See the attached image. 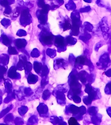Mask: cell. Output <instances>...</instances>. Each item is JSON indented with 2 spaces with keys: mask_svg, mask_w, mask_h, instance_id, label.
Segmentation results:
<instances>
[{
  "mask_svg": "<svg viewBox=\"0 0 111 125\" xmlns=\"http://www.w3.org/2000/svg\"><path fill=\"white\" fill-rule=\"evenodd\" d=\"M38 5L40 8H43V6L45 5V3H44V0H39L38 3Z\"/></svg>",
  "mask_w": 111,
  "mask_h": 125,
  "instance_id": "obj_14",
  "label": "cell"
},
{
  "mask_svg": "<svg viewBox=\"0 0 111 125\" xmlns=\"http://www.w3.org/2000/svg\"><path fill=\"white\" fill-rule=\"evenodd\" d=\"M8 76L11 78H15L17 76V73H16V68L15 67H13L12 68H11L9 71V73H8Z\"/></svg>",
  "mask_w": 111,
  "mask_h": 125,
  "instance_id": "obj_5",
  "label": "cell"
},
{
  "mask_svg": "<svg viewBox=\"0 0 111 125\" xmlns=\"http://www.w3.org/2000/svg\"><path fill=\"white\" fill-rule=\"evenodd\" d=\"M50 10V6L48 5H44L42 8V10L41 11V13H47L48 11Z\"/></svg>",
  "mask_w": 111,
  "mask_h": 125,
  "instance_id": "obj_7",
  "label": "cell"
},
{
  "mask_svg": "<svg viewBox=\"0 0 111 125\" xmlns=\"http://www.w3.org/2000/svg\"><path fill=\"white\" fill-rule=\"evenodd\" d=\"M106 89H108V91H106V94H111V84H109L106 85Z\"/></svg>",
  "mask_w": 111,
  "mask_h": 125,
  "instance_id": "obj_15",
  "label": "cell"
},
{
  "mask_svg": "<svg viewBox=\"0 0 111 125\" xmlns=\"http://www.w3.org/2000/svg\"><path fill=\"white\" fill-rule=\"evenodd\" d=\"M85 1H86V2H88V3H90L91 1V0H84Z\"/></svg>",
  "mask_w": 111,
  "mask_h": 125,
  "instance_id": "obj_18",
  "label": "cell"
},
{
  "mask_svg": "<svg viewBox=\"0 0 111 125\" xmlns=\"http://www.w3.org/2000/svg\"><path fill=\"white\" fill-rule=\"evenodd\" d=\"M3 42L4 44L5 45H8V44H10V40L8 39V38L7 36H3Z\"/></svg>",
  "mask_w": 111,
  "mask_h": 125,
  "instance_id": "obj_11",
  "label": "cell"
},
{
  "mask_svg": "<svg viewBox=\"0 0 111 125\" xmlns=\"http://www.w3.org/2000/svg\"><path fill=\"white\" fill-rule=\"evenodd\" d=\"M21 40H18V41L16 42V46L18 47L19 48H23L25 45H26V43H23L21 42Z\"/></svg>",
  "mask_w": 111,
  "mask_h": 125,
  "instance_id": "obj_10",
  "label": "cell"
},
{
  "mask_svg": "<svg viewBox=\"0 0 111 125\" xmlns=\"http://www.w3.org/2000/svg\"><path fill=\"white\" fill-rule=\"evenodd\" d=\"M71 28V23L69 21H66L64 23V30H68Z\"/></svg>",
  "mask_w": 111,
  "mask_h": 125,
  "instance_id": "obj_9",
  "label": "cell"
},
{
  "mask_svg": "<svg viewBox=\"0 0 111 125\" xmlns=\"http://www.w3.org/2000/svg\"><path fill=\"white\" fill-rule=\"evenodd\" d=\"M80 111L79 108H78L77 106H72V108L70 109V112L73 113V114H78Z\"/></svg>",
  "mask_w": 111,
  "mask_h": 125,
  "instance_id": "obj_8",
  "label": "cell"
},
{
  "mask_svg": "<svg viewBox=\"0 0 111 125\" xmlns=\"http://www.w3.org/2000/svg\"><path fill=\"white\" fill-rule=\"evenodd\" d=\"M79 33V25L73 23L72 26V33L74 36H77Z\"/></svg>",
  "mask_w": 111,
  "mask_h": 125,
  "instance_id": "obj_4",
  "label": "cell"
},
{
  "mask_svg": "<svg viewBox=\"0 0 111 125\" xmlns=\"http://www.w3.org/2000/svg\"><path fill=\"white\" fill-rule=\"evenodd\" d=\"M42 41L46 44H52L54 42V36L52 34L44 35L42 37Z\"/></svg>",
  "mask_w": 111,
  "mask_h": 125,
  "instance_id": "obj_1",
  "label": "cell"
},
{
  "mask_svg": "<svg viewBox=\"0 0 111 125\" xmlns=\"http://www.w3.org/2000/svg\"><path fill=\"white\" fill-rule=\"evenodd\" d=\"M54 42L57 46H64L65 45V41L64 38L61 36H58L55 38Z\"/></svg>",
  "mask_w": 111,
  "mask_h": 125,
  "instance_id": "obj_2",
  "label": "cell"
},
{
  "mask_svg": "<svg viewBox=\"0 0 111 125\" xmlns=\"http://www.w3.org/2000/svg\"><path fill=\"white\" fill-rule=\"evenodd\" d=\"M29 14V10H24L21 12V17L23 16V17H26L27 15Z\"/></svg>",
  "mask_w": 111,
  "mask_h": 125,
  "instance_id": "obj_13",
  "label": "cell"
},
{
  "mask_svg": "<svg viewBox=\"0 0 111 125\" xmlns=\"http://www.w3.org/2000/svg\"><path fill=\"white\" fill-rule=\"evenodd\" d=\"M104 74H106L107 76H111V69L109 70L108 71H106Z\"/></svg>",
  "mask_w": 111,
  "mask_h": 125,
  "instance_id": "obj_17",
  "label": "cell"
},
{
  "mask_svg": "<svg viewBox=\"0 0 111 125\" xmlns=\"http://www.w3.org/2000/svg\"><path fill=\"white\" fill-rule=\"evenodd\" d=\"M68 124L69 125H80L77 122V120L75 118H70L68 120Z\"/></svg>",
  "mask_w": 111,
  "mask_h": 125,
  "instance_id": "obj_6",
  "label": "cell"
},
{
  "mask_svg": "<svg viewBox=\"0 0 111 125\" xmlns=\"http://www.w3.org/2000/svg\"><path fill=\"white\" fill-rule=\"evenodd\" d=\"M73 100L75 102H80V97H78L77 95H74L73 96Z\"/></svg>",
  "mask_w": 111,
  "mask_h": 125,
  "instance_id": "obj_16",
  "label": "cell"
},
{
  "mask_svg": "<svg viewBox=\"0 0 111 125\" xmlns=\"http://www.w3.org/2000/svg\"><path fill=\"white\" fill-rule=\"evenodd\" d=\"M76 63L77 64H85V65H88V63H89V61H88L87 58H86L83 56H80L76 58Z\"/></svg>",
  "mask_w": 111,
  "mask_h": 125,
  "instance_id": "obj_3",
  "label": "cell"
},
{
  "mask_svg": "<svg viewBox=\"0 0 111 125\" xmlns=\"http://www.w3.org/2000/svg\"><path fill=\"white\" fill-rule=\"evenodd\" d=\"M9 53L10 54H16L17 51L16 50V49L13 47H10L9 48Z\"/></svg>",
  "mask_w": 111,
  "mask_h": 125,
  "instance_id": "obj_12",
  "label": "cell"
}]
</instances>
